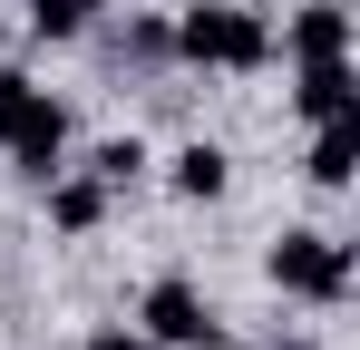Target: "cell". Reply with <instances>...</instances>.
Here are the masks:
<instances>
[{
	"label": "cell",
	"mask_w": 360,
	"mask_h": 350,
	"mask_svg": "<svg viewBox=\"0 0 360 350\" xmlns=\"http://www.w3.org/2000/svg\"><path fill=\"white\" fill-rule=\"evenodd\" d=\"M176 58L185 68H234V78H253V68H273V20L243 10V0H195L176 20Z\"/></svg>",
	"instance_id": "6da1fadb"
},
{
	"label": "cell",
	"mask_w": 360,
	"mask_h": 350,
	"mask_svg": "<svg viewBox=\"0 0 360 350\" xmlns=\"http://www.w3.org/2000/svg\"><path fill=\"white\" fill-rule=\"evenodd\" d=\"M263 283L283 292V302H321V311H341L360 283V263H351V243L341 233H321V224H292L273 253H263Z\"/></svg>",
	"instance_id": "7a4b0ae2"
},
{
	"label": "cell",
	"mask_w": 360,
	"mask_h": 350,
	"mask_svg": "<svg viewBox=\"0 0 360 350\" xmlns=\"http://www.w3.org/2000/svg\"><path fill=\"white\" fill-rule=\"evenodd\" d=\"M136 331H146L156 350H224V341H234V331H224V311H214L205 292L185 283V273H156V283H146V302H136Z\"/></svg>",
	"instance_id": "3957f363"
},
{
	"label": "cell",
	"mask_w": 360,
	"mask_h": 350,
	"mask_svg": "<svg viewBox=\"0 0 360 350\" xmlns=\"http://www.w3.org/2000/svg\"><path fill=\"white\" fill-rule=\"evenodd\" d=\"M0 156L30 175V185H49V175L68 166V108L49 98V88H30V98L10 108V127H0Z\"/></svg>",
	"instance_id": "277c9868"
},
{
	"label": "cell",
	"mask_w": 360,
	"mask_h": 350,
	"mask_svg": "<svg viewBox=\"0 0 360 350\" xmlns=\"http://www.w3.org/2000/svg\"><path fill=\"white\" fill-rule=\"evenodd\" d=\"M273 58H292V68L351 58V10H341V0H302L292 20H283V39H273Z\"/></svg>",
	"instance_id": "5b68a950"
},
{
	"label": "cell",
	"mask_w": 360,
	"mask_h": 350,
	"mask_svg": "<svg viewBox=\"0 0 360 350\" xmlns=\"http://www.w3.org/2000/svg\"><path fill=\"white\" fill-rule=\"evenodd\" d=\"M360 108V68L351 58H311V68H292V117L302 127H321V117Z\"/></svg>",
	"instance_id": "8992f818"
},
{
	"label": "cell",
	"mask_w": 360,
	"mask_h": 350,
	"mask_svg": "<svg viewBox=\"0 0 360 350\" xmlns=\"http://www.w3.org/2000/svg\"><path fill=\"white\" fill-rule=\"evenodd\" d=\"M302 175H311V185H331V195L360 175V108H341V117H321V127H311V146H302Z\"/></svg>",
	"instance_id": "52a82bcc"
},
{
	"label": "cell",
	"mask_w": 360,
	"mask_h": 350,
	"mask_svg": "<svg viewBox=\"0 0 360 350\" xmlns=\"http://www.w3.org/2000/svg\"><path fill=\"white\" fill-rule=\"evenodd\" d=\"M39 195H49V224H59V233H98V224H108V214H117V195H108L98 175H68V166L49 175Z\"/></svg>",
	"instance_id": "ba28073f"
},
{
	"label": "cell",
	"mask_w": 360,
	"mask_h": 350,
	"mask_svg": "<svg viewBox=\"0 0 360 350\" xmlns=\"http://www.w3.org/2000/svg\"><path fill=\"white\" fill-rule=\"evenodd\" d=\"M166 185H176L185 205H214V195L234 185V156H224L214 136H195V146H176V156H166Z\"/></svg>",
	"instance_id": "9c48e42d"
},
{
	"label": "cell",
	"mask_w": 360,
	"mask_h": 350,
	"mask_svg": "<svg viewBox=\"0 0 360 350\" xmlns=\"http://www.w3.org/2000/svg\"><path fill=\"white\" fill-rule=\"evenodd\" d=\"M98 10L108 0H30V39H78V30H98Z\"/></svg>",
	"instance_id": "30bf717a"
},
{
	"label": "cell",
	"mask_w": 360,
	"mask_h": 350,
	"mask_svg": "<svg viewBox=\"0 0 360 350\" xmlns=\"http://www.w3.org/2000/svg\"><path fill=\"white\" fill-rule=\"evenodd\" d=\"M117 58H127V68H176V20H127Z\"/></svg>",
	"instance_id": "8fae6325"
},
{
	"label": "cell",
	"mask_w": 360,
	"mask_h": 350,
	"mask_svg": "<svg viewBox=\"0 0 360 350\" xmlns=\"http://www.w3.org/2000/svg\"><path fill=\"white\" fill-rule=\"evenodd\" d=\"M88 175H98V185H108V195H127V185H136V175H146V146H136V136H108V146H98V156H88Z\"/></svg>",
	"instance_id": "7c38bea8"
},
{
	"label": "cell",
	"mask_w": 360,
	"mask_h": 350,
	"mask_svg": "<svg viewBox=\"0 0 360 350\" xmlns=\"http://www.w3.org/2000/svg\"><path fill=\"white\" fill-rule=\"evenodd\" d=\"M88 350H156V341H146L136 321H108V331H88Z\"/></svg>",
	"instance_id": "4fadbf2b"
},
{
	"label": "cell",
	"mask_w": 360,
	"mask_h": 350,
	"mask_svg": "<svg viewBox=\"0 0 360 350\" xmlns=\"http://www.w3.org/2000/svg\"><path fill=\"white\" fill-rule=\"evenodd\" d=\"M20 98H30V78H20V68L0 58V127H10V108H20Z\"/></svg>",
	"instance_id": "5bb4252c"
},
{
	"label": "cell",
	"mask_w": 360,
	"mask_h": 350,
	"mask_svg": "<svg viewBox=\"0 0 360 350\" xmlns=\"http://www.w3.org/2000/svg\"><path fill=\"white\" fill-rule=\"evenodd\" d=\"M263 350H321V341H263Z\"/></svg>",
	"instance_id": "9a60e30c"
}]
</instances>
